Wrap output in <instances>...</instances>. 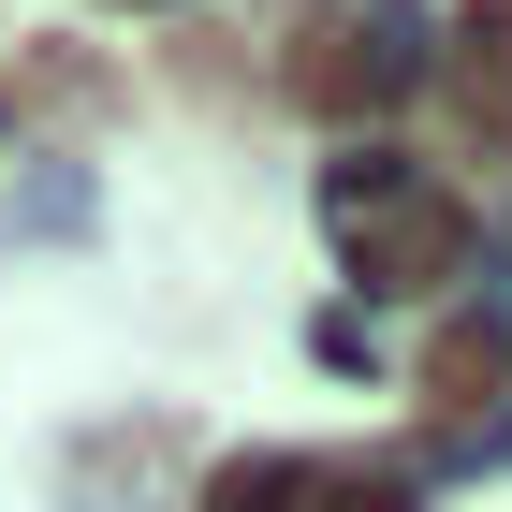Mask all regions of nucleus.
I'll use <instances>...</instances> for the list:
<instances>
[{"label":"nucleus","mask_w":512,"mask_h":512,"mask_svg":"<svg viewBox=\"0 0 512 512\" xmlns=\"http://www.w3.org/2000/svg\"><path fill=\"white\" fill-rule=\"evenodd\" d=\"M337 249H352L366 293H425V278L469 264V205L454 191H395L381 161H352V176H337Z\"/></svg>","instance_id":"1"},{"label":"nucleus","mask_w":512,"mask_h":512,"mask_svg":"<svg viewBox=\"0 0 512 512\" xmlns=\"http://www.w3.org/2000/svg\"><path fill=\"white\" fill-rule=\"evenodd\" d=\"M410 395H425V425H483V410L512 395V322H498V308H439Z\"/></svg>","instance_id":"2"},{"label":"nucleus","mask_w":512,"mask_h":512,"mask_svg":"<svg viewBox=\"0 0 512 512\" xmlns=\"http://www.w3.org/2000/svg\"><path fill=\"white\" fill-rule=\"evenodd\" d=\"M293 103H322V118H366V103H381V30L322 15V30L293 44Z\"/></svg>","instance_id":"3"},{"label":"nucleus","mask_w":512,"mask_h":512,"mask_svg":"<svg viewBox=\"0 0 512 512\" xmlns=\"http://www.w3.org/2000/svg\"><path fill=\"white\" fill-rule=\"evenodd\" d=\"M454 74L469 103H512V0H454Z\"/></svg>","instance_id":"4"},{"label":"nucleus","mask_w":512,"mask_h":512,"mask_svg":"<svg viewBox=\"0 0 512 512\" xmlns=\"http://www.w3.org/2000/svg\"><path fill=\"white\" fill-rule=\"evenodd\" d=\"M308 498V469H278V454H249V469H220V498L205 512H293Z\"/></svg>","instance_id":"5"}]
</instances>
